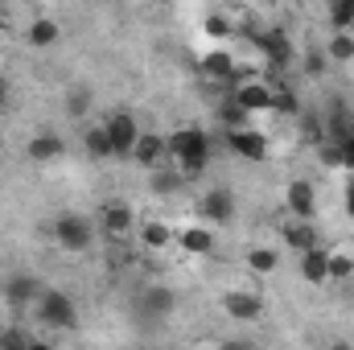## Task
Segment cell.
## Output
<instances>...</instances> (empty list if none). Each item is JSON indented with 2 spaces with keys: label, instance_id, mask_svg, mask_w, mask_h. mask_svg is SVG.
Segmentation results:
<instances>
[{
  "label": "cell",
  "instance_id": "cell-3",
  "mask_svg": "<svg viewBox=\"0 0 354 350\" xmlns=\"http://www.w3.org/2000/svg\"><path fill=\"white\" fill-rule=\"evenodd\" d=\"M54 239H58L62 252H91V243H95L91 219H83V214H58L54 219Z\"/></svg>",
  "mask_w": 354,
  "mask_h": 350
},
{
  "label": "cell",
  "instance_id": "cell-17",
  "mask_svg": "<svg viewBox=\"0 0 354 350\" xmlns=\"http://www.w3.org/2000/svg\"><path fill=\"white\" fill-rule=\"evenodd\" d=\"M103 231H107V235H124V231H132V206H124V202H107V206H103Z\"/></svg>",
  "mask_w": 354,
  "mask_h": 350
},
{
  "label": "cell",
  "instance_id": "cell-4",
  "mask_svg": "<svg viewBox=\"0 0 354 350\" xmlns=\"http://www.w3.org/2000/svg\"><path fill=\"white\" fill-rule=\"evenodd\" d=\"M248 42L264 54L276 71H284V66L292 62V42H288L284 29H256V25H252V29H248Z\"/></svg>",
  "mask_w": 354,
  "mask_h": 350
},
{
  "label": "cell",
  "instance_id": "cell-28",
  "mask_svg": "<svg viewBox=\"0 0 354 350\" xmlns=\"http://www.w3.org/2000/svg\"><path fill=\"white\" fill-rule=\"evenodd\" d=\"M354 276V256L351 252H330V280H346Z\"/></svg>",
  "mask_w": 354,
  "mask_h": 350
},
{
  "label": "cell",
  "instance_id": "cell-25",
  "mask_svg": "<svg viewBox=\"0 0 354 350\" xmlns=\"http://www.w3.org/2000/svg\"><path fill=\"white\" fill-rule=\"evenodd\" d=\"M218 120H223L227 128H243V124H248V111L239 107V99H235L231 91H227V99H223V107H218Z\"/></svg>",
  "mask_w": 354,
  "mask_h": 350
},
{
  "label": "cell",
  "instance_id": "cell-30",
  "mask_svg": "<svg viewBox=\"0 0 354 350\" xmlns=\"http://www.w3.org/2000/svg\"><path fill=\"white\" fill-rule=\"evenodd\" d=\"M0 347L4 350H21V347H33V338L21 334V330H0Z\"/></svg>",
  "mask_w": 354,
  "mask_h": 350
},
{
  "label": "cell",
  "instance_id": "cell-11",
  "mask_svg": "<svg viewBox=\"0 0 354 350\" xmlns=\"http://www.w3.org/2000/svg\"><path fill=\"white\" fill-rule=\"evenodd\" d=\"M165 157H169L165 136H157V132H140V140H136V149H132V161L145 165V169H157Z\"/></svg>",
  "mask_w": 354,
  "mask_h": 350
},
{
  "label": "cell",
  "instance_id": "cell-20",
  "mask_svg": "<svg viewBox=\"0 0 354 350\" xmlns=\"http://www.w3.org/2000/svg\"><path fill=\"white\" fill-rule=\"evenodd\" d=\"M140 243H145L149 252H165V248L174 243V231H169L165 223H157V219H145V227H140Z\"/></svg>",
  "mask_w": 354,
  "mask_h": 350
},
{
  "label": "cell",
  "instance_id": "cell-34",
  "mask_svg": "<svg viewBox=\"0 0 354 350\" xmlns=\"http://www.w3.org/2000/svg\"><path fill=\"white\" fill-rule=\"evenodd\" d=\"M346 214L354 219V174L346 177Z\"/></svg>",
  "mask_w": 354,
  "mask_h": 350
},
{
  "label": "cell",
  "instance_id": "cell-26",
  "mask_svg": "<svg viewBox=\"0 0 354 350\" xmlns=\"http://www.w3.org/2000/svg\"><path fill=\"white\" fill-rule=\"evenodd\" d=\"M66 111L75 116V120H83L91 111V87H71V95H66Z\"/></svg>",
  "mask_w": 354,
  "mask_h": 350
},
{
  "label": "cell",
  "instance_id": "cell-14",
  "mask_svg": "<svg viewBox=\"0 0 354 350\" xmlns=\"http://www.w3.org/2000/svg\"><path fill=\"white\" fill-rule=\"evenodd\" d=\"M41 280L37 276H29V272H17V276H8V284H4V297L12 301V305H33L37 297H41Z\"/></svg>",
  "mask_w": 354,
  "mask_h": 350
},
{
  "label": "cell",
  "instance_id": "cell-16",
  "mask_svg": "<svg viewBox=\"0 0 354 350\" xmlns=\"http://www.w3.org/2000/svg\"><path fill=\"white\" fill-rule=\"evenodd\" d=\"M174 243L189 256H206V252H214V231L210 227H181V231H174Z\"/></svg>",
  "mask_w": 354,
  "mask_h": 350
},
{
  "label": "cell",
  "instance_id": "cell-15",
  "mask_svg": "<svg viewBox=\"0 0 354 350\" xmlns=\"http://www.w3.org/2000/svg\"><path fill=\"white\" fill-rule=\"evenodd\" d=\"M301 276L309 280V284H330V252L326 248H305L301 252Z\"/></svg>",
  "mask_w": 354,
  "mask_h": 350
},
{
  "label": "cell",
  "instance_id": "cell-6",
  "mask_svg": "<svg viewBox=\"0 0 354 350\" xmlns=\"http://www.w3.org/2000/svg\"><path fill=\"white\" fill-rule=\"evenodd\" d=\"M227 145H231V153L235 157H243V161H264L268 157V136L264 132H256V128H227Z\"/></svg>",
  "mask_w": 354,
  "mask_h": 350
},
{
  "label": "cell",
  "instance_id": "cell-31",
  "mask_svg": "<svg viewBox=\"0 0 354 350\" xmlns=\"http://www.w3.org/2000/svg\"><path fill=\"white\" fill-rule=\"evenodd\" d=\"M330 145H334V140H330ZM338 157H342V169H346V174H354V136L338 140Z\"/></svg>",
  "mask_w": 354,
  "mask_h": 350
},
{
  "label": "cell",
  "instance_id": "cell-35",
  "mask_svg": "<svg viewBox=\"0 0 354 350\" xmlns=\"http://www.w3.org/2000/svg\"><path fill=\"white\" fill-rule=\"evenodd\" d=\"M4 103H8V83L0 79V111H4Z\"/></svg>",
  "mask_w": 354,
  "mask_h": 350
},
{
  "label": "cell",
  "instance_id": "cell-8",
  "mask_svg": "<svg viewBox=\"0 0 354 350\" xmlns=\"http://www.w3.org/2000/svg\"><path fill=\"white\" fill-rule=\"evenodd\" d=\"M284 202H288V214H292V219H313V214H317V190H313L305 177H292V181H288Z\"/></svg>",
  "mask_w": 354,
  "mask_h": 350
},
{
  "label": "cell",
  "instance_id": "cell-2",
  "mask_svg": "<svg viewBox=\"0 0 354 350\" xmlns=\"http://www.w3.org/2000/svg\"><path fill=\"white\" fill-rule=\"evenodd\" d=\"M33 309H37V317L50 330H75L79 326V309H75V301L62 288H41V297L33 301Z\"/></svg>",
  "mask_w": 354,
  "mask_h": 350
},
{
  "label": "cell",
  "instance_id": "cell-33",
  "mask_svg": "<svg viewBox=\"0 0 354 350\" xmlns=\"http://www.w3.org/2000/svg\"><path fill=\"white\" fill-rule=\"evenodd\" d=\"M305 71H309V75H322V71H326V54H309V58H305Z\"/></svg>",
  "mask_w": 354,
  "mask_h": 350
},
{
  "label": "cell",
  "instance_id": "cell-23",
  "mask_svg": "<svg viewBox=\"0 0 354 350\" xmlns=\"http://www.w3.org/2000/svg\"><path fill=\"white\" fill-rule=\"evenodd\" d=\"M326 58H334V62H351V58H354V37H351V29H338V33L330 37V46H326Z\"/></svg>",
  "mask_w": 354,
  "mask_h": 350
},
{
  "label": "cell",
  "instance_id": "cell-27",
  "mask_svg": "<svg viewBox=\"0 0 354 350\" xmlns=\"http://www.w3.org/2000/svg\"><path fill=\"white\" fill-rule=\"evenodd\" d=\"M330 21H334V29H351L354 25V0H330Z\"/></svg>",
  "mask_w": 354,
  "mask_h": 350
},
{
  "label": "cell",
  "instance_id": "cell-7",
  "mask_svg": "<svg viewBox=\"0 0 354 350\" xmlns=\"http://www.w3.org/2000/svg\"><path fill=\"white\" fill-rule=\"evenodd\" d=\"M231 95L239 99V107H243L248 116H256V111H272V103H276V87H272V83H256V79H252V83L243 79L239 87H231Z\"/></svg>",
  "mask_w": 354,
  "mask_h": 350
},
{
  "label": "cell",
  "instance_id": "cell-12",
  "mask_svg": "<svg viewBox=\"0 0 354 350\" xmlns=\"http://www.w3.org/2000/svg\"><path fill=\"white\" fill-rule=\"evenodd\" d=\"M25 153H29L33 165H50V161H58V157L66 153V145H62L58 132H37V136L25 145Z\"/></svg>",
  "mask_w": 354,
  "mask_h": 350
},
{
  "label": "cell",
  "instance_id": "cell-9",
  "mask_svg": "<svg viewBox=\"0 0 354 350\" xmlns=\"http://www.w3.org/2000/svg\"><path fill=\"white\" fill-rule=\"evenodd\" d=\"M174 309H177V293L174 288H165V284H149V288L140 293V313H145V317L161 322V317H169Z\"/></svg>",
  "mask_w": 354,
  "mask_h": 350
},
{
  "label": "cell",
  "instance_id": "cell-18",
  "mask_svg": "<svg viewBox=\"0 0 354 350\" xmlns=\"http://www.w3.org/2000/svg\"><path fill=\"white\" fill-rule=\"evenodd\" d=\"M83 145H87V157L91 161H107V157H115V149H111V136H107V128L103 124H95L83 132Z\"/></svg>",
  "mask_w": 354,
  "mask_h": 350
},
{
  "label": "cell",
  "instance_id": "cell-32",
  "mask_svg": "<svg viewBox=\"0 0 354 350\" xmlns=\"http://www.w3.org/2000/svg\"><path fill=\"white\" fill-rule=\"evenodd\" d=\"M206 33H210V37H227V33H231V21H227L223 12H214V17L206 21Z\"/></svg>",
  "mask_w": 354,
  "mask_h": 350
},
{
  "label": "cell",
  "instance_id": "cell-24",
  "mask_svg": "<svg viewBox=\"0 0 354 350\" xmlns=\"http://www.w3.org/2000/svg\"><path fill=\"white\" fill-rule=\"evenodd\" d=\"M326 136H330L334 145H338V140H346V136H354V116H351V111H342V107H338V111L330 116V124H326Z\"/></svg>",
  "mask_w": 354,
  "mask_h": 350
},
{
  "label": "cell",
  "instance_id": "cell-10",
  "mask_svg": "<svg viewBox=\"0 0 354 350\" xmlns=\"http://www.w3.org/2000/svg\"><path fill=\"white\" fill-rule=\"evenodd\" d=\"M202 214H206L210 223H231V219H235V194L223 190V185H210V190L202 194Z\"/></svg>",
  "mask_w": 354,
  "mask_h": 350
},
{
  "label": "cell",
  "instance_id": "cell-36",
  "mask_svg": "<svg viewBox=\"0 0 354 350\" xmlns=\"http://www.w3.org/2000/svg\"><path fill=\"white\" fill-rule=\"evenodd\" d=\"M161 4H169V0H161Z\"/></svg>",
  "mask_w": 354,
  "mask_h": 350
},
{
  "label": "cell",
  "instance_id": "cell-1",
  "mask_svg": "<svg viewBox=\"0 0 354 350\" xmlns=\"http://www.w3.org/2000/svg\"><path fill=\"white\" fill-rule=\"evenodd\" d=\"M169 145V161H174L181 177H202L210 165V136L202 128H177L174 136H165Z\"/></svg>",
  "mask_w": 354,
  "mask_h": 350
},
{
  "label": "cell",
  "instance_id": "cell-21",
  "mask_svg": "<svg viewBox=\"0 0 354 350\" xmlns=\"http://www.w3.org/2000/svg\"><path fill=\"white\" fill-rule=\"evenodd\" d=\"M284 243H288L292 252H305V248H313V243H317V235H313L309 219H297V223H288V227H284Z\"/></svg>",
  "mask_w": 354,
  "mask_h": 350
},
{
  "label": "cell",
  "instance_id": "cell-22",
  "mask_svg": "<svg viewBox=\"0 0 354 350\" xmlns=\"http://www.w3.org/2000/svg\"><path fill=\"white\" fill-rule=\"evenodd\" d=\"M248 268H252L256 276H272V272L280 268V252H276V248H252V252H248Z\"/></svg>",
  "mask_w": 354,
  "mask_h": 350
},
{
  "label": "cell",
  "instance_id": "cell-13",
  "mask_svg": "<svg viewBox=\"0 0 354 350\" xmlns=\"http://www.w3.org/2000/svg\"><path fill=\"white\" fill-rule=\"evenodd\" d=\"M223 309H227V317H235V322H256L260 313H264V301L256 297V293H227L223 297Z\"/></svg>",
  "mask_w": 354,
  "mask_h": 350
},
{
  "label": "cell",
  "instance_id": "cell-29",
  "mask_svg": "<svg viewBox=\"0 0 354 350\" xmlns=\"http://www.w3.org/2000/svg\"><path fill=\"white\" fill-rule=\"evenodd\" d=\"M181 181H185V177H181V169L174 165V169H161V174L153 177V190H157V194H174Z\"/></svg>",
  "mask_w": 354,
  "mask_h": 350
},
{
  "label": "cell",
  "instance_id": "cell-5",
  "mask_svg": "<svg viewBox=\"0 0 354 350\" xmlns=\"http://www.w3.org/2000/svg\"><path fill=\"white\" fill-rule=\"evenodd\" d=\"M103 128H107V136H111L115 157H132V149H136V140H140V124H136V116H128V111H111V116L103 120Z\"/></svg>",
  "mask_w": 354,
  "mask_h": 350
},
{
  "label": "cell",
  "instance_id": "cell-19",
  "mask_svg": "<svg viewBox=\"0 0 354 350\" xmlns=\"http://www.w3.org/2000/svg\"><path fill=\"white\" fill-rule=\"evenodd\" d=\"M25 42H29L33 50H46V46H54V42H58V21H50V17H37V21H29V33H25Z\"/></svg>",
  "mask_w": 354,
  "mask_h": 350
}]
</instances>
